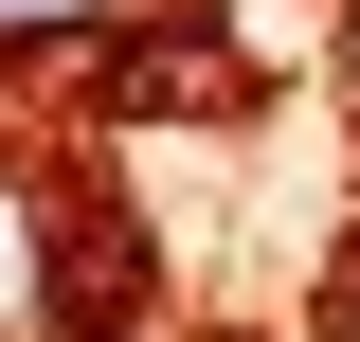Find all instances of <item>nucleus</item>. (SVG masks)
Masks as SVG:
<instances>
[{"label":"nucleus","instance_id":"obj_2","mask_svg":"<svg viewBox=\"0 0 360 342\" xmlns=\"http://www.w3.org/2000/svg\"><path fill=\"white\" fill-rule=\"evenodd\" d=\"M127 0H0V54H90Z\"/></svg>","mask_w":360,"mask_h":342},{"label":"nucleus","instance_id":"obj_1","mask_svg":"<svg viewBox=\"0 0 360 342\" xmlns=\"http://www.w3.org/2000/svg\"><path fill=\"white\" fill-rule=\"evenodd\" d=\"M37 289H54V216L18 198V180H0V342L37 324Z\"/></svg>","mask_w":360,"mask_h":342},{"label":"nucleus","instance_id":"obj_3","mask_svg":"<svg viewBox=\"0 0 360 342\" xmlns=\"http://www.w3.org/2000/svg\"><path fill=\"white\" fill-rule=\"evenodd\" d=\"M342 72H360V18H342Z\"/></svg>","mask_w":360,"mask_h":342}]
</instances>
